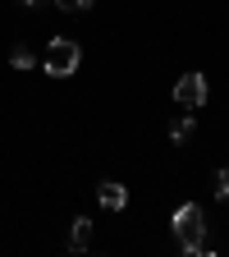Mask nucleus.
Returning a JSON list of instances; mask_svg holds the SVG:
<instances>
[{"mask_svg": "<svg viewBox=\"0 0 229 257\" xmlns=\"http://www.w3.org/2000/svg\"><path fill=\"white\" fill-rule=\"evenodd\" d=\"M174 239H179L183 252H197V257L215 252V243L206 239V211H202L197 202H183V207L174 211Z\"/></svg>", "mask_w": 229, "mask_h": 257, "instance_id": "f257e3e1", "label": "nucleus"}, {"mask_svg": "<svg viewBox=\"0 0 229 257\" xmlns=\"http://www.w3.org/2000/svg\"><path fill=\"white\" fill-rule=\"evenodd\" d=\"M78 60H83V51H78V42H69V37H55L51 46H46V74L51 78H69L74 69H78Z\"/></svg>", "mask_w": 229, "mask_h": 257, "instance_id": "f03ea898", "label": "nucleus"}, {"mask_svg": "<svg viewBox=\"0 0 229 257\" xmlns=\"http://www.w3.org/2000/svg\"><path fill=\"white\" fill-rule=\"evenodd\" d=\"M174 101H179L183 110H197V106L206 101V78H202V74H183V78L174 83Z\"/></svg>", "mask_w": 229, "mask_h": 257, "instance_id": "7ed1b4c3", "label": "nucleus"}, {"mask_svg": "<svg viewBox=\"0 0 229 257\" xmlns=\"http://www.w3.org/2000/svg\"><path fill=\"white\" fill-rule=\"evenodd\" d=\"M96 202H101L106 211H124V207H128V188L115 184V179H106L101 188H96Z\"/></svg>", "mask_w": 229, "mask_h": 257, "instance_id": "20e7f679", "label": "nucleus"}, {"mask_svg": "<svg viewBox=\"0 0 229 257\" xmlns=\"http://www.w3.org/2000/svg\"><path fill=\"white\" fill-rule=\"evenodd\" d=\"M69 248H74V252H87V248H92V220H87V216L74 220V230H69Z\"/></svg>", "mask_w": 229, "mask_h": 257, "instance_id": "39448f33", "label": "nucleus"}, {"mask_svg": "<svg viewBox=\"0 0 229 257\" xmlns=\"http://www.w3.org/2000/svg\"><path fill=\"white\" fill-rule=\"evenodd\" d=\"M192 134H197V119H192V115H179V119L170 124V138H174V143H188Z\"/></svg>", "mask_w": 229, "mask_h": 257, "instance_id": "423d86ee", "label": "nucleus"}, {"mask_svg": "<svg viewBox=\"0 0 229 257\" xmlns=\"http://www.w3.org/2000/svg\"><path fill=\"white\" fill-rule=\"evenodd\" d=\"M10 64H14V69H32V51L28 46H14L10 51Z\"/></svg>", "mask_w": 229, "mask_h": 257, "instance_id": "0eeeda50", "label": "nucleus"}, {"mask_svg": "<svg viewBox=\"0 0 229 257\" xmlns=\"http://www.w3.org/2000/svg\"><path fill=\"white\" fill-rule=\"evenodd\" d=\"M215 198H220V202H229V170H220V175H215Z\"/></svg>", "mask_w": 229, "mask_h": 257, "instance_id": "6e6552de", "label": "nucleus"}, {"mask_svg": "<svg viewBox=\"0 0 229 257\" xmlns=\"http://www.w3.org/2000/svg\"><path fill=\"white\" fill-rule=\"evenodd\" d=\"M55 5H60V10H69V14H83L92 0H55Z\"/></svg>", "mask_w": 229, "mask_h": 257, "instance_id": "1a4fd4ad", "label": "nucleus"}, {"mask_svg": "<svg viewBox=\"0 0 229 257\" xmlns=\"http://www.w3.org/2000/svg\"><path fill=\"white\" fill-rule=\"evenodd\" d=\"M19 5H28V10H37V5H46V0H19Z\"/></svg>", "mask_w": 229, "mask_h": 257, "instance_id": "9d476101", "label": "nucleus"}]
</instances>
